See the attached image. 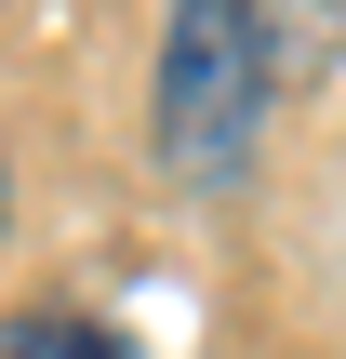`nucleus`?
I'll return each instance as SVG.
<instances>
[{"mask_svg": "<svg viewBox=\"0 0 346 359\" xmlns=\"http://www.w3.org/2000/svg\"><path fill=\"white\" fill-rule=\"evenodd\" d=\"M267 133V53L240 0H173L160 13V160L173 187H240Z\"/></svg>", "mask_w": 346, "mask_h": 359, "instance_id": "f257e3e1", "label": "nucleus"}, {"mask_svg": "<svg viewBox=\"0 0 346 359\" xmlns=\"http://www.w3.org/2000/svg\"><path fill=\"white\" fill-rule=\"evenodd\" d=\"M240 27H253V53H267V93H280V80H320L346 53V0H240Z\"/></svg>", "mask_w": 346, "mask_h": 359, "instance_id": "f03ea898", "label": "nucleus"}, {"mask_svg": "<svg viewBox=\"0 0 346 359\" xmlns=\"http://www.w3.org/2000/svg\"><path fill=\"white\" fill-rule=\"evenodd\" d=\"M0 359H133V333L80 320V306H27V320H0Z\"/></svg>", "mask_w": 346, "mask_h": 359, "instance_id": "7ed1b4c3", "label": "nucleus"}, {"mask_svg": "<svg viewBox=\"0 0 346 359\" xmlns=\"http://www.w3.org/2000/svg\"><path fill=\"white\" fill-rule=\"evenodd\" d=\"M0 226H13V187H0Z\"/></svg>", "mask_w": 346, "mask_h": 359, "instance_id": "20e7f679", "label": "nucleus"}]
</instances>
